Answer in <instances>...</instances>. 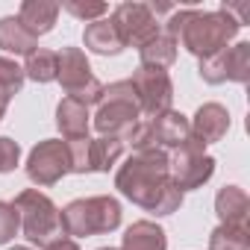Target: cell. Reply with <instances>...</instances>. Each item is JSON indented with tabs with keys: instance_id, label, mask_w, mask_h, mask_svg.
<instances>
[{
	"instance_id": "cell-1",
	"label": "cell",
	"mask_w": 250,
	"mask_h": 250,
	"mask_svg": "<svg viewBox=\"0 0 250 250\" xmlns=\"http://www.w3.org/2000/svg\"><path fill=\"white\" fill-rule=\"evenodd\" d=\"M115 188L127 197L130 203L142 206L145 212L162 218L174 215L183 206V191L171 183L168 174V150L150 147V150H136L127 156L115 174Z\"/></svg>"
},
{
	"instance_id": "cell-2",
	"label": "cell",
	"mask_w": 250,
	"mask_h": 250,
	"mask_svg": "<svg viewBox=\"0 0 250 250\" xmlns=\"http://www.w3.org/2000/svg\"><path fill=\"white\" fill-rule=\"evenodd\" d=\"M238 30H241V24L232 15H227L224 9H215V12L174 9L165 24V33L197 59H209V56L221 53L238 36Z\"/></svg>"
},
{
	"instance_id": "cell-3",
	"label": "cell",
	"mask_w": 250,
	"mask_h": 250,
	"mask_svg": "<svg viewBox=\"0 0 250 250\" xmlns=\"http://www.w3.org/2000/svg\"><path fill=\"white\" fill-rule=\"evenodd\" d=\"M121 203L112 194H97V197H77L62 209V229L65 235L74 238H88V235H103L121 227Z\"/></svg>"
},
{
	"instance_id": "cell-4",
	"label": "cell",
	"mask_w": 250,
	"mask_h": 250,
	"mask_svg": "<svg viewBox=\"0 0 250 250\" xmlns=\"http://www.w3.org/2000/svg\"><path fill=\"white\" fill-rule=\"evenodd\" d=\"M142 121V109H139V97L130 80H118L103 85L97 112H94V130L100 136H118L127 139V133Z\"/></svg>"
},
{
	"instance_id": "cell-5",
	"label": "cell",
	"mask_w": 250,
	"mask_h": 250,
	"mask_svg": "<svg viewBox=\"0 0 250 250\" xmlns=\"http://www.w3.org/2000/svg\"><path fill=\"white\" fill-rule=\"evenodd\" d=\"M18 218H21V229H24V238L30 244H39L42 250L62 238L65 229H62V212L59 206L39 188H24L15 200H12Z\"/></svg>"
},
{
	"instance_id": "cell-6",
	"label": "cell",
	"mask_w": 250,
	"mask_h": 250,
	"mask_svg": "<svg viewBox=\"0 0 250 250\" xmlns=\"http://www.w3.org/2000/svg\"><path fill=\"white\" fill-rule=\"evenodd\" d=\"M168 174L171 183L186 194V191H197L203 188L212 174H215V156L206 153V145L197 142L194 136H188L171 156H168Z\"/></svg>"
},
{
	"instance_id": "cell-7",
	"label": "cell",
	"mask_w": 250,
	"mask_h": 250,
	"mask_svg": "<svg viewBox=\"0 0 250 250\" xmlns=\"http://www.w3.org/2000/svg\"><path fill=\"white\" fill-rule=\"evenodd\" d=\"M59 59V68H56V80L59 85L65 88L68 97L80 100L83 106H91V103H100V94H103V83L91 74V65L85 59V53L80 47H62L56 53Z\"/></svg>"
},
{
	"instance_id": "cell-8",
	"label": "cell",
	"mask_w": 250,
	"mask_h": 250,
	"mask_svg": "<svg viewBox=\"0 0 250 250\" xmlns=\"http://www.w3.org/2000/svg\"><path fill=\"white\" fill-rule=\"evenodd\" d=\"M27 177L30 183L47 188L56 186L65 174H71V156H68V145L62 139H44L39 142L30 156H27Z\"/></svg>"
},
{
	"instance_id": "cell-9",
	"label": "cell",
	"mask_w": 250,
	"mask_h": 250,
	"mask_svg": "<svg viewBox=\"0 0 250 250\" xmlns=\"http://www.w3.org/2000/svg\"><path fill=\"white\" fill-rule=\"evenodd\" d=\"M197 74L209 85L247 83L250 80V42H235L232 47H224L221 53H215L209 59H200Z\"/></svg>"
},
{
	"instance_id": "cell-10",
	"label": "cell",
	"mask_w": 250,
	"mask_h": 250,
	"mask_svg": "<svg viewBox=\"0 0 250 250\" xmlns=\"http://www.w3.org/2000/svg\"><path fill=\"white\" fill-rule=\"evenodd\" d=\"M133 88H136V97H139V109H142V118H156L162 112L171 109L174 103V83L168 77V71L162 68H136V74L130 77Z\"/></svg>"
},
{
	"instance_id": "cell-11",
	"label": "cell",
	"mask_w": 250,
	"mask_h": 250,
	"mask_svg": "<svg viewBox=\"0 0 250 250\" xmlns=\"http://www.w3.org/2000/svg\"><path fill=\"white\" fill-rule=\"evenodd\" d=\"M109 21L115 24L124 47H142L145 42H150L159 33V21L153 18L147 3H121L115 6Z\"/></svg>"
},
{
	"instance_id": "cell-12",
	"label": "cell",
	"mask_w": 250,
	"mask_h": 250,
	"mask_svg": "<svg viewBox=\"0 0 250 250\" xmlns=\"http://www.w3.org/2000/svg\"><path fill=\"white\" fill-rule=\"evenodd\" d=\"M188 130L203 145L221 142L227 136V130H229V112H227V106H221V103H203L194 112V118L188 121Z\"/></svg>"
},
{
	"instance_id": "cell-13",
	"label": "cell",
	"mask_w": 250,
	"mask_h": 250,
	"mask_svg": "<svg viewBox=\"0 0 250 250\" xmlns=\"http://www.w3.org/2000/svg\"><path fill=\"white\" fill-rule=\"evenodd\" d=\"M150 130H153L156 147H162V150H177V147L191 136L188 118H186L183 112H174V109H168V112L150 118Z\"/></svg>"
},
{
	"instance_id": "cell-14",
	"label": "cell",
	"mask_w": 250,
	"mask_h": 250,
	"mask_svg": "<svg viewBox=\"0 0 250 250\" xmlns=\"http://www.w3.org/2000/svg\"><path fill=\"white\" fill-rule=\"evenodd\" d=\"M215 212H218L221 224L247 227V218H250V197H247V191L238 188V186H224L215 194Z\"/></svg>"
},
{
	"instance_id": "cell-15",
	"label": "cell",
	"mask_w": 250,
	"mask_h": 250,
	"mask_svg": "<svg viewBox=\"0 0 250 250\" xmlns=\"http://www.w3.org/2000/svg\"><path fill=\"white\" fill-rule=\"evenodd\" d=\"M83 44L91 53H97V56H118V53H124V42H121V36H118L115 24L109 18H100V21L85 24Z\"/></svg>"
},
{
	"instance_id": "cell-16",
	"label": "cell",
	"mask_w": 250,
	"mask_h": 250,
	"mask_svg": "<svg viewBox=\"0 0 250 250\" xmlns=\"http://www.w3.org/2000/svg\"><path fill=\"white\" fill-rule=\"evenodd\" d=\"M56 127L65 139H83L88 136V106H83L80 100L74 97H62L59 106H56Z\"/></svg>"
},
{
	"instance_id": "cell-17",
	"label": "cell",
	"mask_w": 250,
	"mask_h": 250,
	"mask_svg": "<svg viewBox=\"0 0 250 250\" xmlns=\"http://www.w3.org/2000/svg\"><path fill=\"white\" fill-rule=\"evenodd\" d=\"M121 250H168V235L156 221H136L124 232Z\"/></svg>"
},
{
	"instance_id": "cell-18",
	"label": "cell",
	"mask_w": 250,
	"mask_h": 250,
	"mask_svg": "<svg viewBox=\"0 0 250 250\" xmlns=\"http://www.w3.org/2000/svg\"><path fill=\"white\" fill-rule=\"evenodd\" d=\"M18 18H21V24H24L36 39H39V36H47V33L56 27L59 3H50V0H24Z\"/></svg>"
},
{
	"instance_id": "cell-19",
	"label": "cell",
	"mask_w": 250,
	"mask_h": 250,
	"mask_svg": "<svg viewBox=\"0 0 250 250\" xmlns=\"http://www.w3.org/2000/svg\"><path fill=\"white\" fill-rule=\"evenodd\" d=\"M0 47L15 56H30L39 47V39L21 24L18 15H6V18H0Z\"/></svg>"
},
{
	"instance_id": "cell-20",
	"label": "cell",
	"mask_w": 250,
	"mask_h": 250,
	"mask_svg": "<svg viewBox=\"0 0 250 250\" xmlns=\"http://www.w3.org/2000/svg\"><path fill=\"white\" fill-rule=\"evenodd\" d=\"M139 59H142V68H168L177 62V42L168 36V33H156L150 42H145L139 47Z\"/></svg>"
},
{
	"instance_id": "cell-21",
	"label": "cell",
	"mask_w": 250,
	"mask_h": 250,
	"mask_svg": "<svg viewBox=\"0 0 250 250\" xmlns=\"http://www.w3.org/2000/svg\"><path fill=\"white\" fill-rule=\"evenodd\" d=\"M124 139L118 136H100L91 139V174H106L121 156H124Z\"/></svg>"
},
{
	"instance_id": "cell-22",
	"label": "cell",
	"mask_w": 250,
	"mask_h": 250,
	"mask_svg": "<svg viewBox=\"0 0 250 250\" xmlns=\"http://www.w3.org/2000/svg\"><path fill=\"white\" fill-rule=\"evenodd\" d=\"M56 68H59V59L53 50L47 47H36L27 62H24V77L33 80V83H53L56 80Z\"/></svg>"
},
{
	"instance_id": "cell-23",
	"label": "cell",
	"mask_w": 250,
	"mask_h": 250,
	"mask_svg": "<svg viewBox=\"0 0 250 250\" xmlns=\"http://www.w3.org/2000/svg\"><path fill=\"white\" fill-rule=\"evenodd\" d=\"M209 250H250V227L218 224L209 232Z\"/></svg>"
},
{
	"instance_id": "cell-24",
	"label": "cell",
	"mask_w": 250,
	"mask_h": 250,
	"mask_svg": "<svg viewBox=\"0 0 250 250\" xmlns=\"http://www.w3.org/2000/svg\"><path fill=\"white\" fill-rule=\"evenodd\" d=\"M71 156V174H91V139H65Z\"/></svg>"
},
{
	"instance_id": "cell-25",
	"label": "cell",
	"mask_w": 250,
	"mask_h": 250,
	"mask_svg": "<svg viewBox=\"0 0 250 250\" xmlns=\"http://www.w3.org/2000/svg\"><path fill=\"white\" fill-rule=\"evenodd\" d=\"M24 68L15 62V59H6V56H0V91L15 97L21 88H24Z\"/></svg>"
},
{
	"instance_id": "cell-26",
	"label": "cell",
	"mask_w": 250,
	"mask_h": 250,
	"mask_svg": "<svg viewBox=\"0 0 250 250\" xmlns=\"http://www.w3.org/2000/svg\"><path fill=\"white\" fill-rule=\"evenodd\" d=\"M59 9L71 12L74 18H80V21H85V24L100 21V18L109 12V6H106V3H83V0H65V3H59Z\"/></svg>"
},
{
	"instance_id": "cell-27",
	"label": "cell",
	"mask_w": 250,
	"mask_h": 250,
	"mask_svg": "<svg viewBox=\"0 0 250 250\" xmlns=\"http://www.w3.org/2000/svg\"><path fill=\"white\" fill-rule=\"evenodd\" d=\"M18 229H21V218H18L15 206L0 200V244H9L18 235Z\"/></svg>"
},
{
	"instance_id": "cell-28",
	"label": "cell",
	"mask_w": 250,
	"mask_h": 250,
	"mask_svg": "<svg viewBox=\"0 0 250 250\" xmlns=\"http://www.w3.org/2000/svg\"><path fill=\"white\" fill-rule=\"evenodd\" d=\"M21 162V145L9 136H0V174H12Z\"/></svg>"
},
{
	"instance_id": "cell-29",
	"label": "cell",
	"mask_w": 250,
	"mask_h": 250,
	"mask_svg": "<svg viewBox=\"0 0 250 250\" xmlns=\"http://www.w3.org/2000/svg\"><path fill=\"white\" fill-rule=\"evenodd\" d=\"M44 250H80V244L74 241V238H68V235H62V238H56V241H50Z\"/></svg>"
},
{
	"instance_id": "cell-30",
	"label": "cell",
	"mask_w": 250,
	"mask_h": 250,
	"mask_svg": "<svg viewBox=\"0 0 250 250\" xmlns=\"http://www.w3.org/2000/svg\"><path fill=\"white\" fill-rule=\"evenodd\" d=\"M9 103H12V97L0 91V121H3V115H6V109H9Z\"/></svg>"
},
{
	"instance_id": "cell-31",
	"label": "cell",
	"mask_w": 250,
	"mask_h": 250,
	"mask_svg": "<svg viewBox=\"0 0 250 250\" xmlns=\"http://www.w3.org/2000/svg\"><path fill=\"white\" fill-rule=\"evenodd\" d=\"M9 250H33V247H21V244H18V247H9Z\"/></svg>"
},
{
	"instance_id": "cell-32",
	"label": "cell",
	"mask_w": 250,
	"mask_h": 250,
	"mask_svg": "<svg viewBox=\"0 0 250 250\" xmlns=\"http://www.w3.org/2000/svg\"><path fill=\"white\" fill-rule=\"evenodd\" d=\"M97 250H118V247H97Z\"/></svg>"
}]
</instances>
